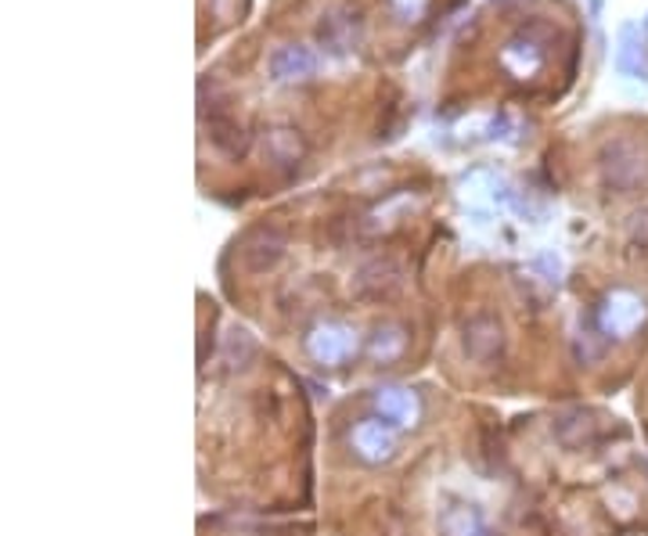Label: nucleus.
Here are the masks:
<instances>
[{
    "instance_id": "19",
    "label": "nucleus",
    "mask_w": 648,
    "mask_h": 536,
    "mask_svg": "<svg viewBox=\"0 0 648 536\" xmlns=\"http://www.w3.org/2000/svg\"><path fill=\"white\" fill-rule=\"evenodd\" d=\"M641 227H645V230H648V213H645V216H641Z\"/></svg>"
},
{
    "instance_id": "20",
    "label": "nucleus",
    "mask_w": 648,
    "mask_h": 536,
    "mask_svg": "<svg viewBox=\"0 0 648 536\" xmlns=\"http://www.w3.org/2000/svg\"><path fill=\"white\" fill-rule=\"evenodd\" d=\"M641 29H645V37H648V18H645V26H641Z\"/></svg>"
},
{
    "instance_id": "3",
    "label": "nucleus",
    "mask_w": 648,
    "mask_h": 536,
    "mask_svg": "<svg viewBox=\"0 0 648 536\" xmlns=\"http://www.w3.org/2000/svg\"><path fill=\"white\" fill-rule=\"evenodd\" d=\"M504 324L498 313L479 310L462 324V349L465 357L479 367H493L504 357Z\"/></svg>"
},
{
    "instance_id": "16",
    "label": "nucleus",
    "mask_w": 648,
    "mask_h": 536,
    "mask_svg": "<svg viewBox=\"0 0 648 536\" xmlns=\"http://www.w3.org/2000/svg\"><path fill=\"white\" fill-rule=\"evenodd\" d=\"M407 349V332L400 328V324H382V328H375L371 342H368V353L379 360V364H389V360H400Z\"/></svg>"
},
{
    "instance_id": "4",
    "label": "nucleus",
    "mask_w": 648,
    "mask_h": 536,
    "mask_svg": "<svg viewBox=\"0 0 648 536\" xmlns=\"http://www.w3.org/2000/svg\"><path fill=\"white\" fill-rule=\"evenodd\" d=\"M285 249H289L285 230L264 224V227H256V230H249V235L242 238V266L249 274H267V271H274V266L281 263Z\"/></svg>"
},
{
    "instance_id": "2",
    "label": "nucleus",
    "mask_w": 648,
    "mask_h": 536,
    "mask_svg": "<svg viewBox=\"0 0 648 536\" xmlns=\"http://www.w3.org/2000/svg\"><path fill=\"white\" fill-rule=\"evenodd\" d=\"M645 317H648V307L638 292H631V288H612L595 313V324L602 328L606 339H631L645 324Z\"/></svg>"
},
{
    "instance_id": "8",
    "label": "nucleus",
    "mask_w": 648,
    "mask_h": 536,
    "mask_svg": "<svg viewBox=\"0 0 648 536\" xmlns=\"http://www.w3.org/2000/svg\"><path fill=\"white\" fill-rule=\"evenodd\" d=\"M400 282H404V274H400L396 260L382 255V260H371L360 266L357 277H353V288H357V296L364 299H389L400 288Z\"/></svg>"
},
{
    "instance_id": "17",
    "label": "nucleus",
    "mask_w": 648,
    "mask_h": 536,
    "mask_svg": "<svg viewBox=\"0 0 648 536\" xmlns=\"http://www.w3.org/2000/svg\"><path fill=\"white\" fill-rule=\"evenodd\" d=\"M447 533L451 536H482V526H479V515L473 508H457L447 515Z\"/></svg>"
},
{
    "instance_id": "10",
    "label": "nucleus",
    "mask_w": 648,
    "mask_h": 536,
    "mask_svg": "<svg viewBox=\"0 0 648 536\" xmlns=\"http://www.w3.org/2000/svg\"><path fill=\"white\" fill-rule=\"evenodd\" d=\"M375 411H379V417H386V422H393L400 428H411V425H418L421 403H418V396L411 389L389 386V389L375 392Z\"/></svg>"
},
{
    "instance_id": "15",
    "label": "nucleus",
    "mask_w": 648,
    "mask_h": 536,
    "mask_svg": "<svg viewBox=\"0 0 648 536\" xmlns=\"http://www.w3.org/2000/svg\"><path fill=\"white\" fill-rule=\"evenodd\" d=\"M555 436L565 442V447H584V442L595 439V422L591 414L584 411V407H573V411H565L555 417Z\"/></svg>"
},
{
    "instance_id": "6",
    "label": "nucleus",
    "mask_w": 648,
    "mask_h": 536,
    "mask_svg": "<svg viewBox=\"0 0 648 536\" xmlns=\"http://www.w3.org/2000/svg\"><path fill=\"white\" fill-rule=\"evenodd\" d=\"M353 349H357V335H353L346 324L325 321L306 335V353H310L317 364H328V367L343 364L346 357H353Z\"/></svg>"
},
{
    "instance_id": "11",
    "label": "nucleus",
    "mask_w": 648,
    "mask_h": 536,
    "mask_svg": "<svg viewBox=\"0 0 648 536\" xmlns=\"http://www.w3.org/2000/svg\"><path fill=\"white\" fill-rule=\"evenodd\" d=\"M616 68H620V76H631V79H645L648 76V65H645V29L634 26V22L620 26Z\"/></svg>"
},
{
    "instance_id": "5",
    "label": "nucleus",
    "mask_w": 648,
    "mask_h": 536,
    "mask_svg": "<svg viewBox=\"0 0 648 536\" xmlns=\"http://www.w3.org/2000/svg\"><path fill=\"white\" fill-rule=\"evenodd\" d=\"M350 442H353V450H357V458L371 461V464H382L396 453L400 436L386 417H364V422L353 425Z\"/></svg>"
},
{
    "instance_id": "13",
    "label": "nucleus",
    "mask_w": 648,
    "mask_h": 536,
    "mask_svg": "<svg viewBox=\"0 0 648 536\" xmlns=\"http://www.w3.org/2000/svg\"><path fill=\"white\" fill-rule=\"evenodd\" d=\"M264 155L274 162V166H296V162L306 155V145L299 130H292V126H270L264 134Z\"/></svg>"
},
{
    "instance_id": "14",
    "label": "nucleus",
    "mask_w": 648,
    "mask_h": 536,
    "mask_svg": "<svg viewBox=\"0 0 648 536\" xmlns=\"http://www.w3.org/2000/svg\"><path fill=\"white\" fill-rule=\"evenodd\" d=\"M209 141H213L228 159H239V155H245V148H249V137H245V130L231 120V115H213V120H209Z\"/></svg>"
},
{
    "instance_id": "1",
    "label": "nucleus",
    "mask_w": 648,
    "mask_h": 536,
    "mask_svg": "<svg viewBox=\"0 0 648 536\" xmlns=\"http://www.w3.org/2000/svg\"><path fill=\"white\" fill-rule=\"evenodd\" d=\"M598 170H602V184L609 191L631 195L648 180V155L631 141H609L598 155Z\"/></svg>"
},
{
    "instance_id": "7",
    "label": "nucleus",
    "mask_w": 648,
    "mask_h": 536,
    "mask_svg": "<svg viewBox=\"0 0 648 536\" xmlns=\"http://www.w3.org/2000/svg\"><path fill=\"white\" fill-rule=\"evenodd\" d=\"M360 33H364L360 11L357 8H335V11H328V15L321 18V26H317V40H321L332 54H350L360 43Z\"/></svg>"
},
{
    "instance_id": "18",
    "label": "nucleus",
    "mask_w": 648,
    "mask_h": 536,
    "mask_svg": "<svg viewBox=\"0 0 648 536\" xmlns=\"http://www.w3.org/2000/svg\"><path fill=\"white\" fill-rule=\"evenodd\" d=\"M389 8L396 11L404 22H415L426 15V8H429V0H389Z\"/></svg>"
},
{
    "instance_id": "12",
    "label": "nucleus",
    "mask_w": 648,
    "mask_h": 536,
    "mask_svg": "<svg viewBox=\"0 0 648 536\" xmlns=\"http://www.w3.org/2000/svg\"><path fill=\"white\" fill-rule=\"evenodd\" d=\"M501 65L509 68L515 79H529L540 65H545V51H540V43L534 37H526L523 33V37H512L509 43H504Z\"/></svg>"
},
{
    "instance_id": "9",
    "label": "nucleus",
    "mask_w": 648,
    "mask_h": 536,
    "mask_svg": "<svg viewBox=\"0 0 648 536\" xmlns=\"http://www.w3.org/2000/svg\"><path fill=\"white\" fill-rule=\"evenodd\" d=\"M267 68L278 84H303V79H310L317 73V58L310 48H303V43H285V48L270 54Z\"/></svg>"
}]
</instances>
